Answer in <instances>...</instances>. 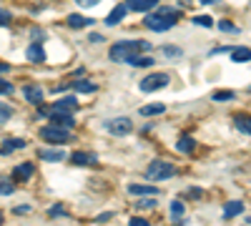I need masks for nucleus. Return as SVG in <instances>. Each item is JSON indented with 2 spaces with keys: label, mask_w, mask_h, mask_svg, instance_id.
<instances>
[{
  "label": "nucleus",
  "mask_w": 251,
  "mask_h": 226,
  "mask_svg": "<svg viewBox=\"0 0 251 226\" xmlns=\"http://www.w3.org/2000/svg\"><path fill=\"white\" fill-rule=\"evenodd\" d=\"M151 50V43H146V40H133V43H128V40H121V43L111 46V60H116V63H133V58L138 53H146Z\"/></svg>",
  "instance_id": "1"
},
{
  "label": "nucleus",
  "mask_w": 251,
  "mask_h": 226,
  "mask_svg": "<svg viewBox=\"0 0 251 226\" xmlns=\"http://www.w3.org/2000/svg\"><path fill=\"white\" fill-rule=\"evenodd\" d=\"M178 18H181L178 10L158 8L156 13H151L149 18H146L143 23H146V28H151V30H156V33H166V30H171V28L178 23Z\"/></svg>",
  "instance_id": "2"
},
{
  "label": "nucleus",
  "mask_w": 251,
  "mask_h": 226,
  "mask_svg": "<svg viewBox=\"0 0 251 226\" xmlns=\"http://www.w3.org/2000/svg\"><path fill=\"white\" fill-rule=\"evenodd\" d=\"M174 174H176V166H174V163L161 161V158L151 161L149 169H146V176H149V181H166V178H171Z\"/></svg>",
  "instance_id": "3"
},
{
  "label": "nucleus",
  "mask_w": 251,
  "mask_h": 226,
  "mask_svg": "<svg viewBox=\"0 0 251 226\" xmlns=\"http://www.w3.org/2000/svg\"><path fill=\"white\" fill-rule=\"evenodd\" d=\"M40 138L48 141V143H66V141L71 138V128H63V126H55V123H50V126L40 128Z\"/></svg>",
  "instance_id": "4"
},
{
  "label": "nucleus",
  "mask_w": 251,
  "mask_h": 226,
  "mask_svg": "<svg viewBox=\"0 0 251 226\" xmlns=\"http://www.w3.org/2000/svg\"><path fill=\"white\" fill-rule=\"evenodd\" d=\"M171 83V75L169 73H151L141 80V91L143 93H151V91H161Z\"/></svg>",
  "instance_id": "5"
},
{
  "label": "nucleus",
  "mask_w": 251,
  "mask_h": 226,
  "mask_svg": "<svg viewBox=\"0 0 251 226\" xmlns=\"http://www.w3.org/2000/svg\"><path fill=\"white\" fill-rule=\"evenodd\" d=\"M106 131H108L111 136H128V133L133 131V123H131L128 116H118V118H111V121L106 123Z\"/></svg>",
  "instance_id": "6"
},
{
  "label": "nucleus",
  "mask_w": 251,
  "mask_h": 226,
  "mask_svg": "<svg viewBox=\"0 0 251 226\" xmlns=\"http://www.w3.org/2000/svg\"><path fill=\"white\" fill-rule=\"evenodd\" d=\"M75 111H78V100L73 96H66V98H60L58 103H53L50 111H46V113H75Z\"/></svg>",
  "instance_id": "7"
},
{
  "label": "nucleus",
  "mask_w": 251,
  "mask_h": 226,
  "mask_svg": "<svg viewBox=\"0 0 251 226\" xmlns=\"http://www.w3.org/2000/svg\"><path fill=\"white\" fill-rule=\"evenodd\" d=\"M23 96L30 100V103H35V106H40V103H43V88H40L38 83H28L25 88H23Z\"/></svg>",
  "instance_id": "8"
},
{
  "label": "nucleus",
  "mask_w": 251,
  "mask_h": 226,
  "mask_svg": "<svg viewBox=\"0 0 251 226\" xmlns=\"http://www.w3.org/2000/svg\"><path fill=\"white\" fill-rule=\"evenodd\" d=\"M25 58L30 60V63H46V50L40 43H30L28 50H25Z\"/></svg>",
  "instance_id": "9"
},
{
  "label": "nucleus",
  "mask_w": 251,
  "mask_h": 226,
  "mask_svg": "<svg viewBox=\"0 0 251 226\" xmlns=\"http://www.w3.org/2000/svg\"><path fill=\"white\" fill-rule=\"evenodd\" d=\"M50 123H55V126H63V128H71L75 126V121H73V113H48Z\"/></svg>",
  "instance_id": "10"
},
{
  "label": "nucleus",
  "mask_w": 251,
  "mask_h": 226,
  "mask_svg": "<svg viewBox=\"0 0 251 226\" xmlns=\"http://www.w3.org/2000/svg\"><path fill=\"white\" fill-rule=\"evenodd\" d=\"M98 158L93 153H86V151H75L71 153V163H75V166H93Z\"/></svg>",
  "instance_id": "11"
},
{
  "label": "nucleus",
  "mask_w": 251,
  "mask_h": 226,
  "mask_svg": "<svg viewBox=\"0 0 251 226\" xmlns=\"http://www.w3.org/2000/svg\"><path fill=\"white\" fill-rule=\"evenodd\" d=\"M156 3L158 0H126V8H131L136 13H146V10L156 8Z\"/></svg>",
  "instance_id": "12"
},
{
  "label": "nucleus",
  "mask_w": 251,
  "mask_h": 226,
  "mask_svg": "<svg viewBox=\"0 0 251 226\" xmlns=\"http://www.w3.org/2000/svg\"><path fill=\"white\" fill-rule=\"evenodd\" d=\"M126 10H128V8H126V3L116 5V8H113V10L108 13V18H106V25H118L121 20L126 18Z\"/></svg>",
  "instance_id": "13"
},
{
  "label": "nucleus",
  "mask_w": 251,
  "mask_h": 226,
  "mask_svg": "<svg viewBox=\"0 0 251 226\" xmlns=\"http://www.w3.org/2000/svg\"><path fill=\"white\" fill-rule=\"evenodd\" d=\"M33 171H35V169H33V163H28V161H25V163H20V166H15L13 178H15V181H25V178H30V176H33Z\"/></svg>",
  "instance_id": "14"
},
{
  "label": "nucleus",
  "mask_w": 251,
  "mask_h": 226,
  "mask_svg": "<svg viewBox=\"0 0 251 226\" xmlns=\"http://www.w3.org/2000/svg\"><path fill=\"white\" fill-rule=\"evenodd\" d=\"M128 194H133V196H158V189L156 186H138V183H133V186H128Z\"/></svg>",
  "instance_id": "15"
},
{
  "label": "nucleus",
  "mask_w": 251,
  "mask_h": 226,
  "mask_svg": "<svg viewBox=\"0 0 251 226\" xmlns=\"http://www.w3.org/2000/svg\"><path fill=\"white\" fill-rule=\"evenodd\" d=\"M93 23V18H83V15H68V25L73 28V30H80V28H86V25H91Z\"/></svg>",
  "instance_id": "16"
},
{
  "label": "nucleus",
  "mask_w": 251,
  "mask_h": 226,
  "mask_svg": "<svg viewBox=\"0 0 251 226\" xmlns=\"http://www.w3.org/2000/svg\"><path fill=\"white\" fill-rule=\"evenodd\" d=\"M18 149H25V141H23V138H8V141L3 143V149H0V153H13V151H18Z\"/></svg>",
  "instance_id": "17"
},
{
  "label": "nucleus",
  "mask_w": 251,
  "mask_h": 226,
  "mask_svg": "<svg viewBox=\"0 0 251 226\" xmlns=\"http://www.w3.org/2000/svg\"><path fill=\"white\" fill-rule=\"evenodd\" d=\"M241 211H244V203H241V201H228L226 206H224V216H226V219L239 216Z\"/></svg>",
  "instance_id": "18"
},
{
  "label": "nucleus",
  "mask_w": 251,
  "mask_h": 226,
  "mask_svg": "<svg viewBox=\"0 0 251 226\" xmlns=\"http://www.w3.org/2000/svg\"><path fill=\"white\" fill-rule=\"evenodd\" d=\"M234 126H236L241 133L251 136V116H236V118H234Z\"/></svg>",
  "instance_id": "19"
},
{
  "label": "nucleus",
  "mask_w": 251,
  "mask_h": 226,
  "mask_svg": "<svg viewBox=\"0 0 251 226\" xmlns=\"http://www.w3.org/2000/svg\"><path fill=\"white\" fill-rule=\"evenodd\" d=\"M231 60L234 63H246V60H251V48H234Z\"/></svg>",
  "instance_id": "20"
},
{
  "label": "nucleus",
  "mask_w": 251,
  "mask_h": 226,
  "mask_svg": "<svg viewBox=\"0 0 251 226\" xmlns=\"http://www.w3.org/2000/svg\"><path fill=\"white\" fill-rule=\"evenodd\" d=\"M176 149H178L181 153H191V151L196 149V141H194L191 136H181V138H178V146H176Z\"/></svg>",
  "instance_id": "21"
},
{
  "label": "nucleus",
  "mask_w": 251,
  "mask_h": 226,
  "mask_svg": "<svg viewBox=\"0 0 251 226\" xmlns=\"http://www.w3.org/2000/svg\"><path fill=\"white\" fill-rule=\"evenodd\" d=\"M40 158H43V161H63V158H66V151L48 149V151H40Z\"/></svg>",
  "instance_id": "22"
},
{
  "label": "nucleus",
  "mask_w": 251,
  "mask_h": 226,
  "mask_svg": "<svg viewBox=\"0 0 251 226\" xmlns=\"http://www.w3.org/2000/svg\"><path fill=\"white\" fill-rule=\"evenodd\" d=\"M73 88H75L78 93H96V91H98V86L91 83V80H75Z\"/></svg>",
  "instance_id": "23"
},
{
  "label": "nucleus",
  "mask_w": 251,
  "mask_h": 226,
  "mask_svg": "<svg viewBox=\"0 0 251 226\" xmlns=\"http://www.w3.org/2000/svg\"><path fill=\"white\" fill-rule=\"evenodd\" d=\"M163 111H166L163 103H151V106H143L141 108V116H161Z\"/></svg>",
  "instance_id": "24"
},
{
  "label": "nucleus",
  "mask_w": 251,
  "mask_h": 226,
  "mask_svg": "<svg viewBox=\"0 0 251 226\" xmlns=\"http://www.w3.org/2000/svg\"><path fill=\"white\" fill-rule=\"evenodd\" d=\"M151 63H153V58H151V55H141V58L136 55L131 66H136V68H146V66H151Z\"/></svg>",
  "instance_id": "25"
},
{
  "label": "nucleus",
  "mask_w": 251,
  "mask_h": 226,
  "mask_svg": "<svg viewBox=\"0 0 251 226\" xmlns=\"http://www.w3.org/2000/svg\"><path fill=\"white\" fill-rule=\"evenodd\" d=\"M15 191V186L8 181V178H0V196H10Z\"/></svg>",
  "instance_id": "26"
},
{
  "label": "nucleus",
  "mask_w": 251,
  "mask_h": 226,
  "mask_svg": "<svg viewBox=\"0 0 251 226\" xmlns=\"http://www.w3.org/2000/svg\"><path fill=\"white\" fill-rule=\"evenodd\" d=\"M138 209H143V211H149V209H153L156 206V196H149V199H141L138 203H136Z\"/></svg>",
  "instance_id": "27"
},
{
  "label": "nucleus",
  "mask_w": 251,
  "mask_h": 226,
  "mask_svg": "<svg viewBox=\"0 0 251 226\" xmlns=\"http://www.w3.org/2000/svg\"><path fill=\"white\" fill-rule=\"evenodd\" d=\"M183 211H186V209H183L181 201H171V216H174V219H181Z\"/></svg>",
  "instance_id": "28"
},
{
  "label": "nucleus",
  "mask_w": 251,
  "mask_h": 226,
  "mask_svg": "<svg viewBox=\"0 0 251 226\" xmlns=\"http://www.w3.org/2000/svg\"><path fill=\"white\" fill-rule=\"evenodd\" d=\"M194 23L201 25V28H211V25H214V20L208 18V15H196V18H194Z\"/></svg>",
  "instance_id": "29"
},
{
  "label": "nucleus",
  "mask_w": 251,
  "mask_h": 226,
  "mask_svg": "<svg viewBox=\"0 0 251 226\" xmlns=\"http://www.w3.org/2000/svg\"><path fill=\"white\" fill-rule=\"evenodd\" d=\"M219 28H221L224 33H239V28L231 23V20H221V23H219Z\"/></svg>",
  "instance_id": "30"
},
{
  "label": "nucleus",
  "mask_w": 251,
  "mask_h": 226,
  "mask_svg": "<svg viewBox=\"0 0 251 226\" xmlns=\"http://www.w3.org/2000/svg\"><path fill=\"white\" fill-rule=\"evenodd\" d=\"M214 100H234V91H219L214 93Z\"/></svg>",
  "instance_id": "31"
},
{
  "label": "nucleus",
  "mask_w": 251,
  "mask_h": 226,
  "mask_svg": "<svg viewBox=\"0 0 251 226\" xmlns=\"http://www.w3.org/2000/svg\"><path fill=\"white\" fill-rule=\"evenodd\" d=\"M13 116V108L8 103H0V121H8Z\"/></svg>",
  "instance_id": "32"
},
{
  "label": "nucleus",
  "mask_w": 251,
  "mask_h": 226,
  "mask_svg": "<svg viewBox=\"0 0 251 226\" xmlns=\"http://www.w3.org/2000/svg\"><path fill=\"white\" fill-rule=\"evenodd\" d=\"M163 55H166V58H178V55H181V48H171V46H166V48H163Z\"/></svg>",
  "instance_id": "33"
},
{
  "label": "nucleus",
  "mask_w": 251,
  "mask_h": 226,
  "mask_svg": "<svg viewBox=\"0 0 251 226\" xmlns=\"http://www.w3.org/2000/svg\"><path fill=\"white\" fill-rule=\"evenodd\" d=\"M10 20H13V15H10L8 10L0 8V25H10Z\"/></svg>",
  "instance_id": "34"
},
{
  "label": "nucleus",
  "mask_w": 251,
  "mask_h": 226,
  "mask_svg": "<svg viewBox=\"0 0 251 226\" xmlns=\"http://www.w3.org/2000/svg\"><path fill=\"white\" fill-rule=\"evenodd\" d=\"M75 3H78L80 8H96L98 3H103V0H75Z\"/></svg>",
  "instance_id": "35"
},
{
  "label": "nucleus",
  "mask_w": 251,
  "mask_h": 226,
  "mask_svg": "<svg viewBox=\"0 0 251 226\" xmlns=\"http://www.w3.org/2000/svg\"><path fill=\"white\" fill-rule=\"evenodd\" d=\"M0 93H3V96L13 93V83H8V80H0Z\"/></svg>",
  "instance_id": "36"
},
{
  "label": "nucleus",
  "mask_w": 251,
  "mask_h": 226,
  "mask_svg": "<svg viewBox=\"0 0 251 226\" xmlns=\"http://www.w3.org/2000/svg\"><path fill=\"white\" fill-rule=\"evenodd\" d=\"M131 226H149V221L146 219H141V216H131V221H128Z\"/></svg>",
  "instance_id": "37"
},
{
  "label": "nucleus",
  "mask_w": 251,
  "mask_h": 226,
  "mask_svg": "<svg viewBox=\"0 0 251 226\" xmlns=\"http://www.w3.org/2000/svg\"><path fill=\"white\" fill-rule=\"evenodd\" d=\"M48 214H50V216H63V214H66V211H63V206H55V209H50Z\"/></svg>",
  "instance_id": "38"
},
{
  "label": "nucleus",
  "mask_w": 251,
  "mask_h": 226,
  "mask_svg": "<svg viewBox=\"0 0 251 226\" xmlns=\"http://www.w3.org/2000/svg\"><path fill=\"white\" fill-rule=\"evenodd\" d=\"M15 214H20V216H23V214H30V206H18Z\"/></svg>",
  "instance_id": "39"
},
{
  "label": "nucleus",
  "mask_w": 251,
  "mask_h": 226,
  "mask_svg": "<svg viewBox=\"0 0 251 226\" xmlns=\"http://www.w3.org/2000/svg\"><path fill=\"white\" fill-rule=\"evenodd\" d=\"M186 194H188V196H194V199H199V196H201V189H188Z\"/></svg>",
  "instance_id": "40"
},
{
  "label": "nucleus",
  "mask_w": 251,
  "mask_h": 226,
  "mask_svg": "<svg viewBox=\"0 0 251 226\" xmlns=\"http://www.w3.org/2000/svg\"><path fill=\"white\" fill-rule=\"evenodd\" d=\"M91 43H103V35H98V33H93V35H91Z\"/></svg>",
  "instance_id": "41"
},
{
  "label": "nucleus",
  "mask_w": 251,
  "mask_h": 226,
  "mask_svg": "<svg viewBox=\"0 0 251 226\" xmlns=\"http://www.w3.org/2000/svg\"><path fill=\"white\" fill-rule=\"evenodd\" d=\"M108 219H113V214H111V211H108V214H100L96 221H108Z\"/></svg>",
  "instance_id": "42"
},
{
  "label": "nucleus",
  "mask_w": 251,
  "mask_h": 226,
  "mask_svg": "<svg viewBox=\"0 0 251 226\" xmlns=\"http://www.w3.org/2000/svg\"><path fill=\"white\" fill-rule=\"evenodd\" d=\"M201 5H214V3H219V0H199Z\"/></svg>",
  "instance_id": "43"
},
{
  "label": "nucleus",
  "mask_w": 251,
  "mask_h": 226,
  "mask_svg": "<svg viewBox=\"0 0 251 226\" xmlns=\"http://www.w3.org/2000/svg\"><path fill=\"white\" fill-rule=\"evenodd\" d=\"M5 71H10V63H0V73H5Z\"/></svg>",
  "instance_id": "44"
},
{
  "label": "nucleus",
  "mask_w": 251,
  "mask_h": 226,
  "mask_svg": "<svg viewBox=\"0 0 251 226\" xmlns=\"http://www.w3.org/2000/svg\"><path fill=\"white\" fill-rule=\"evenodd\" d=\"M0 221H3V214H0Z\"/></svg>",
  "instance_id": "45"
},
{
  "label": "nucleus",
  "mask_w": 251,
  "mask_h": 226,
  "mask_svg": "<svg viewBox=\"0 0 251 226\" xmlns=\"http://www.w3.org/2000/svg\"><path fill=\"white\" fill-rule=\"evenodd\" d=\"M249 91H251V86H249Z\"/></svg>",
  "instance_id": "46"
}]
</instances>
